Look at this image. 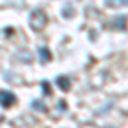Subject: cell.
<instances>
[{"instance_id": "6da1fadb", "label": "cell", "mask_w": 128, "mask_h": 128, "mask_svg": "<svg viewBox=\"0 0 128 128\" xmlns=\"http://www.w3.org/2000/svg\"><path fill=\"white\" fill-rule=\"evenodd\" d=\"M46 24H48V17H46V14H44L41 9H36V10H32V12H31V16H29V26L34 31L44 29V26H46Z\"/></svg>"}, {"instance_id": "7a4b0ae2", "label": "cell", "mask_w": 128, "mask_h": 128, "mask_svg": "<svg viewBox=\"0 0 128 128\" xmlns=\"http://www.w3.org/2000/svg\"><path fill=\"white\" fill-rule=\"evenodd\" d=\"M16 101H17V98H16L14 92L5 90V89H0V106H2V108H10V106H14Z\"/></svg>"}, {"instance_id": "3957f363", "label": "cell", "mask_w": 128, "mask_h": 128, "mask_svg": "<svg viewBox=\"0 0 128 128\" xmlns=\"http://www.w3.org/2000/svg\"><path fill=\"white\" fill-rule=\"evenodd\" d=\"M40 55H41V62H50L51 60V53L48 51V48H44V46H41L40 48Z\"/></svg>"}, {"instance_id": "277c9868", "label": "cell", "mask_w": 128, "mask_h": 128, "mask_svg": "<svg viewBox=\"0 0 128 128\" xmlns=\"http://www.w3.org/2000/svg\"><path fill=\"white\" fill-rule=\"evenodd\" d=\"M56 84H58V87L63 89V90L68 89V79H67V77H58V79H56Z\"/></svg>"}, {"instance_id": "5b68a950", "label": "cell", "mask_w": 128, "mask_h": 128, "mask_svg": "<svg viewBox=\"0 0 128 128\" xmlns=\"http://www.w3.org/2000/svg\"><path fill=\"white\" fill-rule=\"evenodd\" d=\"M31 106H32V108L34 109H40V111H44V104H43V102H40V101H32V104H31Z\"/></svg>"}, {"instance_id": "8992f818", "label": "cell", "mask_w": 128, "mask_h": 128, "mask_svg": "<svg viewBox=\"0 0 128 128\" xmlns=\"http://www.w3.org/2000/svg\"><path fill=\"white\" fill-rule=\"evenodd\" d=\"M109 5H125L128 4V0H108Z\"/></svg>"}, {"instance_id": "52a82bcc", "label": "cell", "mask_w": 128, "mask_h": 128, "mask_svg": "<svg viewBox=\"0 0 128 128\" xmlns=\"http://www.w3.org/2000/svg\"><path fill=\"white\" fill-rule=\"evenodd\" d=\"M41 86H43V90H44V94H50V87H48V82H43Z\"/></svg>"}]
</instances>
